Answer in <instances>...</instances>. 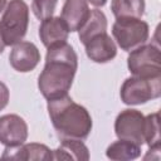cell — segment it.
Instances as JSON below:
<instances>
[{"mask_svg":"<svg viewBox=\"0 0 161 161\" xmlns=\"http://www.w3.org/2000/svg\"><path fill=\"white\" fill-rule=\"evenodd\" d=\"M53 160H89L88 147L77 138H63L59 147L53 151Z\"/></svg>","mask_w":161,"mask_h":161,"instance_id":"obj_14","label":"cell"},{"mask_svg":"<svg viewBox=\"0 0 161 161\" xmlns=\"http://www.w3.org/2000/svg\"><path fill=\"white\" fill-rule=\"evenodd\" d=\"M5 5H6V0H0V13L4 10Z\"/></svg>","mask_w":161,"mask_h":161,"instance_id":"obj_23","label":"cell"},{"mask_svg":"<svg viewBox=\"0 0 161 161\" xmlns=\"http://www.w3.org/2000/svg\"><path fill=\"white\" fill-rule=\"evenodd\" d=\"M4 48H5V43L3 40V35H1V31H0V54L4 52Z\"/></svg>","mask_w":161,"mask_h":161,"instance_id":"obj_22","label":"cell"},{"mask_svg":"<svg viewBox=\"0 0 161 161\" xmlns=\"http://www.w3.org/2000/svg\"><path fill=\"white\" fill-rule=\"evenodd\" d=\"M127 67L136 77H161V53L153 44L140 45L127 58Z\"/></svg>","mask_w":161,"mask_h":161,"instance_id":"obj_6","label":"cell"},{"mask_svg":"<svg viewBox=\"0 0 161 161\" xmlns=\"http://www.w3.org/2000/svg\"><path fill=\"white\" fill-rule=\"evenodd\" d=\"M78 68V57L67 42L48 48L45 65L38 78V88L45 99L68 94Z\"/></svg>","mask_w":161,"mask_h":161,"instance_id":"obj_1","label":"cell"},{"mask_svg":"<svg viewBox=\"0 0 161 161\" xmlns=\"http://www.w3.org/2000/svg\"><path fill=\"white\" fill-rule=\"evenodd\" d=\"M145 0H112L111 10L117 18H138L145 13Z\"/></svg>","mask_w":161,"mask_h":161,"instance_id":"obj_17","label":"cell"},{"mask_svg":"<svg viewBox=\"0 0 161 161\" xmlns=\"http://www.w3.org/2000/svg\"><path fill=\"white\" fill-rule=\"evenodd\" d=\"M112 34L121 49L130 52L148 39L150 28L138 18H117L112 26Z\"/></svg>","mask_w":161,"mask_h":161,"instance_id":"obj_5","label":"cell"},{"mask_svg":"<svg viewBox=\"0 0 161 161\" xmlns=\"http://www.w3.org/2000/svg\"><path fill=\"white\" fill-rule=\"evenodd\" d=\"M9 89L6 87L5 83L0 82V111L4 109L6 106H8V102H9Z\"/></svg>","mask_w":161,"mask_h":161,"instance_id":"obj_20","label":"cell"},{"mask_svg":"<svg viewBox=\"0 0 161 161\" xmlns=\"http://www.w3.org/2000/svg\"><path fill=\"white\" fill-rule=\"evenodd\" d=\"M145 116L137 109L122 111L114 122V132L119 140H127L137 145L145 142Z\"/></svg>","mask_w":161,"mask_h":161,"instance_id":"obj_7","label":"cell"},{"mask_svg":"<svg viewBox=\"0 0 161 161\" xmlns=\"http://www.w3.org/2000/svg\"><path fill=\"white\" fill-rule=\"evenodd\" d=\"M28 138V125L18 114L0 117V142L6 147L23 145Z\"/></svg>","mask_w":161,"mask_h":161,"instance_id":"obj_8","label":"cell"},{"mask_svg":"<svg viewBox=\"0 0 161 161\" xmlns=\"http://www.w3.org/2000/svg\"><path fill=\"white\" fill-rule=\"evenodd\" d=\"M121 99L125 104H143L161 94V77H130L121 87Z\"/></svg>","mask_w":161,"mask_h":161,"instance_id":"obj_4","label":"cell"},{"mask_svg":"<svg viewBox=\"0 0 161 161\" xmlns=\"http://www.w3.org/2000/svg\"><path fill=\"white\" fill-rule=\"evenodd\" d=\"M68 34H69V30L60 16L47 18L42 20V24L39 26L40 40L47 48L67 42Z\"/></svg>","mask_w":161,"mask_h":161,"instance_id":"obj_12","label":"cell"},{"mask_svg":"<svg viewBox=\"0 0 161 161\" xmlns=\"http://www.w3.org/2000/svg\"><path fill=\"white\" fill-rule=\"evenodd\" d=\"M107 31V18L101 10H91L89 18L83 24V26L78 30L79 39L83 44H86L91 38H93L97 34L106 33Z\"/></svg>","mask_w":161,"mask_h":161,"instance_id":"obj_15","label":"cell"},{"mask_svg":"<svg viewBox=\"0 0 161 161\" xmlns=\"http://www.w3.org/2000/svg\"><path fill=\"white\" fill-rule=\"evenodd\" d=\"M48 113L54 130L62 138L84 140L91 133V114L83 106L75 103L68 94L49 99Z\"/></svg>","mask_w":161,"mask_h":161,"instance_id":"obj_2","label":"cell"},{"mask_svg":"<svg viewBox=\"0 0 161 161\" xmlns=\"http://www.w3.org/2000/svg\"><path fill=\"white\" fill-rule=\"evenodd\" d=\"M57 3H58V0H33L31 10L38 19L44 20L53 15Z\"/></svg>","mask_w":161,"mask_h":161,"instance_id":"obj_19","label":"cell"},{"mask_svg":"<svg viewBox=\"0 0 161 161\" xmlns=\"http://www.w3.org/2000/svg\"><path fill=\"white\" fill-rule=\"evenodd\" d=\"M29 25V8L24 0H10L0 20V31L5 45L23 40Z\"/></svg>","mask_w":161,"mask_h":161,"instance_id":"obj_3","label":"cell"},{"mask_svg":"<svg viewBox=\"0 0 161 161\" xmlns=\"http://www.w3.org/2000/svg\"><path fill=\"white\" fill-rule=\"evenodd\" d=\"M84 47L87 57L96 63H107L117 54V47L107 31L94 35L84 44Z\"/></svg>","mask_w":161,"mask_h":161,"instance_id":"obj_10","label":"cell"},{"mask_svg":"<svg viewBox=\"0 0 161 161\" xmlns=\"http://www.w3.org/2000/svg\"><path fill=\"white\" fill-rule=\"evenodd\" d=\"M10 65L20 73L33 70L40 62V53L35 44L30 42H20L14 45L9 55Z\"/></svg>","mask_w":161,"mask_h":161,"instance_id":"obj_9","label":"cell"},{"mask_svg":"<svg viewBox=\"0 0 161 161\" xmlns=\"http://www.w3.org/2000/svg\"><path fill=\"white\" fill-rule=\"evenodd\" d=\"M106 155L111 160H135L141 155V146L127 140H118L107 147Z\"/></svg>","mask_w":161,"mask_h":161,"instance_id":"obj_16","label":"cell"},{"mask_svg":"<svg viewBox=\"0 0 161 161\" xmlns=\"http://www.w3.org/2000/svg\"><path fill=\"white\" fill-rule=\"evenodd\" d=\"M89 14L91 10L86 0H65L60 18L69 31H77L87 21Z\"/></svg>","mask_w":161,"mask_h":161,"instance_id":"obj_13","label":"cell"},{"mask_svg":"<svg viewBox=\"0 0 161 161\" xmlns=\"http://www.w3.org/2000/svg\"><path fill=\"white\" fill-rule=\"evenodd\" d=\"M145 142L148 147L160 145V116L158 112L151 113L145 117Z\"/></svg>","mask_w":161,"mask_h":161,"instance_id":"obj_18","label":"cell"},{"mask_svg":"<svg viewBox=\"0 0 161 161\" xmlns=\"http://www.w3.org/2000/svg\"><path fill=\"white\" fill-rule=\"evenodd\" d=\"M92 5H94V6H97V8H99V6H103L106 3H107V0H88Z\"/></svg>","mask_w":161,"mask_h":161,"instance_id":"obj_21","label":"cell"},{"mask_svg":"<svg viewBox=\"0 0 161 161\" xmlns=\"http://www.w3.org/2000/svg\"><path fill=\"white\" fill-rule=\"evenodd\" d=\"M3 160H53V152L43 143H26L16 147H6L3 156Z\"/></svg>","mask_w":161,"mask_h":161,"instance_id":"obj_11","label":"cell"}]
</instances>
